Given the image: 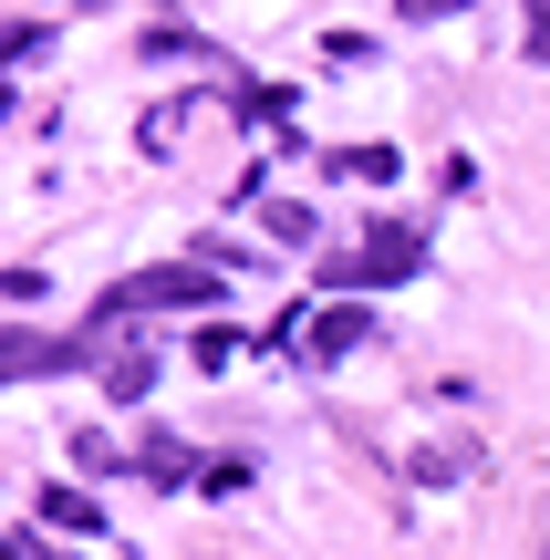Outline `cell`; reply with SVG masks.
Segmentation results:
<instances>
[{
  "mask_svg": "<svg viewBox=\"0 0 550 560\" xmlns=\"http://www.w3.org/2000/svg\"><path fill=\"white\" fill-rule=\"evenodd\" d=\"M416 260H426V240H416V229H385V240L343 249V260H332V280H343V291H364V280H406Z\"/></svg>",
  "mask_w": 550,
  "mask_h": 560,
  "instance_id": "obj_1",
  "label": "cell"
},
{
  "mask_svg": "<svg viewBox=\"0 0 550 560\" xmlns=\"http://www.w3.org/2000/svg\"><path fill=\"white\" fill-rule=\"evenodd\" d=\"M125 301H208V280L198 270H166V280H136ZM125 301H115V312H125Z\"/></svg>",
  "mask_w": 550,
  "mask_h": 560,
  "instance_id": "obj_2",
  "label": "cell"
},
{
  "mask_svg": "<svg viewBox=\"0 0 550 560\" xmlns=\"http://www.w3.org/2000/svg\"><path fill=\"white\" fill-rule=\"evenodd\" d=\"M353 342H364V312H323L312 322V353H353Z\"/></svg>",
  "mask_w": 550,
  "mask_h": 560,
  "instance_id": "obj_3",
  "label": "cell"
},
{
  "mask_svg": "<svg viewBox=\"0 0 550 560\" xmlns=\"http://www.w3.org/2000/svg\"><path fill=\"white\" fill-rule=\"evenodd\" d=\"M540 560H550V550H540Z\"/></svg>",
  "mask_w": 550,
  "mask_h": 560,
  "instance_id": "obj_4",
  "label": "cell"
}]
</instances>
